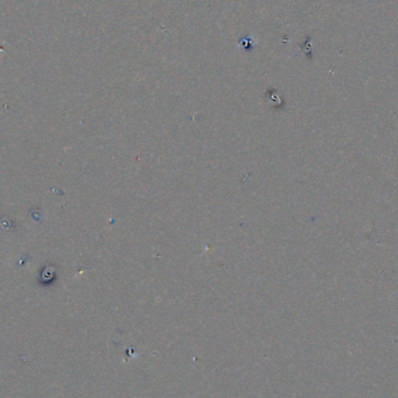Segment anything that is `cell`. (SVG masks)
<instances>
[]
</instances>
